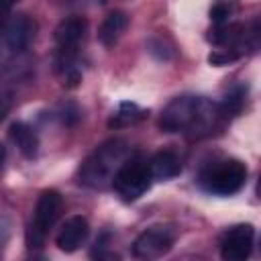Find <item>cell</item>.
I'll return each instance as SVG.
<instances>
[{
  "label": "cell",
  "instance_id": "cell-22",
  "mask_svg": "<svg viewBox=\"0 0 261 261\" xmlns=\"http://www.w3.org/2000/svg\"><path fill=\"white\" fill-rule=\"evenodd\" d=\"M4 159H6V149H4V145H0V169L4 165Z\"/></svg>",
  "mask_w": 261,
  "mask_h": 261
},
{
  "label": "cell",
  "instance_id": "cell-11",
  "mask_svg": "<svg viewBox=\"0 0 261 261\" xmlns=\"http://www.w3.org/2000/svg\"><path fill=\"white\" fill-rule=\"evenodd\" d=\"M147 163H149L151 177L157 181H167L181 173V159L173 151H159Z\"/></svg>",
  "mask_w": 261,
  "mask_h": 261
},
{
  "label": "cell",
  "instance_id": "cell-8",
  "mask_svg": "<svg viewBox=\"0 0 261 261\" xmlns=\"http://www.w3.org/2000/svg\"><path fill=\"white\" fill-rule=\"evenodd\" d=\"M35 31L37 24L29 14H12L8 18H4V27H2V45L18 55L22 53L35 39Z\"/></svg>",
  "mask_w": 261,
  "mask_h": 261
},
{
  "label": "cell",
  "instance_id": "cell-21",
  "mask_svg": "<svg viewBox=\"0 0 261 261\" xmlns=\"http://www.w3.org/2000/svg\"><path fill=\"white\" fill-rule=\"evenodd\" d=\"M16 2H18V0H0V10H2V12H10Z\"/></svg>",
  "mask_w": 261,
  "mask_h": 261
},
{
  "label": "cell",
  "instance_id": "cell-3",
  "mask_svg": "<svg viewBox=\"0 0 261 261\" xmlns=\"http://www.w3.org/2000/svg\"><path fill=\"white\" fill-rule=\"evenodd\" d=\"M247 175L249 169L241 159L224 157V159L208 161L198 173V184L204 192L226 198L245 188Z\"/></svg>",
  "mask_w": 261,
  "mask_h": 261
},
{
  "label": "cell",
  "instance_id": "cell-13",
  "mask_svg": "<svg viewBox=\"0 0 261 261\" xmlns=\"http://www.w3.org/2000/svg\"><path fill=\"white\" fill-rule=\"evenodd\" d=\"M8 133H10L12 143L18 147V151L27 159H35L39 155V135H37V130L31 124H27L22 120L12 122Z\"/></svg>",
  "mask_w": 261,
  "mask_h": 261
},
{
  "label": "cell",
  "instance_id": "cell-6",
  "mask_svg": "<svg viewBox=\"0 0 261 261\" xmlns=\"http://www.w3.org/2000/svg\"><path fill=\"white\" fill-rule=\"evenodd\" d=\"M177 239V228L175 224H153L145 228L133 243V255L137 259H159L167 255Z\"/></svg>",
  "mask_w": 261,
  "mask_h": 261
},
{
  "label": "cell",
  "instance_id": "cell-14",
  "mask_svg": "<svg viewBox=\"0 0 261 261\" xmlns=\"http://www.w3.org/2000/svg\"><path fill=\"white\" fill-rule=\"evenodd\" d=\"M245 100H247V84H237V86H232V88L222 96V100L218 102L220 112L224 114V118L241 114V110L245 108Z\"/></svg>",
  "mask_w": 261,
  "mask_h": 261
},
{
  "label": "cell",
  "instance_id": "cell-1",
  "mask_svg": "<svg viewBox=\"0 0 261 261\" xmlns=\"http://www.w3.org/2000/svg\"><path fill=\"white\" fill-rule=\"evenodd\" d=\"M224 120L218 102H212L206 96L181 94L175 96L159 114V128L163 133H184L190 137L212 135Z\"/></svg>",
  "mask_w": 261,
  "mask_h": 261
},
{
  "label": "cell",
  "instance_id": "cell-5",
  "mask_svg": "<svg viewBox=\"0 0 261 261\" xmlns=\"http://www.w3.org/2000/svg\"><path fill=\"white\" fill-rule=\"evenodd\" d=\"M61 208H63V200L57 190L41 192L33 212V220L29 222L27 228V245L31 249H41L45 245L47 234L53 230V226L61 216Z\"/></svg>",
  "mask_w": 261,
  "mask_h": 261
},
{
  "label": "cell",
  "instance_id": "cell-2",
  "mask_svg": "<svg viewBox=\"0 0 261 261\" xmlns=\"http://www.w3.org/2000/svg\"><path fill=\"white\" fill-rule=\"evenodd\" d=\"M133 155V149L122 139H110L96 147L80 165L77 181L88 190H106L112 184L118 167Z\"/></svg>",
  "mask_w": 261,
  "mask_h": 261
},
{
  "label": "cell",
  "instance_id": "cell-7",
  "mask_svg": "<svg viewBox=\"0 0 261 261\" xmlns=\"http://www.w3.org/2000/svg\"><path fill=\"white\" fill-rule=\"evenodd\" d=\"M220 257L226 261H245L253 253L255 228L249 222L234 224L220 234Z\"/></svg>",
  "mask_w": 261,
  "mask_h": 261
},
{
  "label": "cell",
  "instance_id": "cell-19",
  "mask_svg": "<svg viewBox=\"0 0 261 261\" xmlns=\"http://www.w3.org/2000/svg\"><path fill=\"white\" fill-rule=\"evenodd\" d=\"M237 59H241V57L237 53L228 51V49H216V51H212L208 55V63H212V65H228V63H232Z\"/></svg>",
  "mask_w": 261,
  "mask_h": 261
},
{
  "label": "cell",
  "instance_id": "cell-15",
  "mask_svg": "<svg viewBox=\"0 0 261 261\" xmlns=\"http://www.w3.org/2000/svg\"><path fill=\"white\" fill-rule=\"evenodd\" d=\"M145 110L141 108V106H137L135 102H120V106H118V110L110 116V120H108V126L112 128H122V126H128V124H135V122H139L141 118H145Z\"/></svg>",
  "mask_w": 261,
  "mask_h": 261
},
{
  "label": "cell",
  "instance_id": "cell-4",
  "mask_svg": "<svg viewBox=\"0 0 261 261\" xmlns=\"http://www.w3.org/2000/svg\"><path fill=\"white\" fill-rule=\"evenodd\" d=\"M151 181L153 177L149 171V163L133 153L114 173L110 188L122 202H135L151 188Z\"/></svg>",
  "mask_w": 261,
  "mask_h": 261
},
{
  "label": "cell",
  "instance_id": "cell-18",
  "mask_svg": "<svg viewBox=\"0 0 261 261\" xmlns=\"http://www.w3.org/2000/svg\"><path fill=\"white\" fill-rule=\"evenodd\" d=\"M230 16H232V6L228 2H216L210 8V20L214 24H224L230 20Z\"/></svg>",
  "mask_w": 261,
  "mask_h": 261
},
{
  "label": "cell",
  "instance_id": "cell-23",
  "mask_svg": "<svg viewBox=\"0 0 261 261\" xmlns=\"http://www.w3.org/2000/svg\"><path fill=\"white\" fill-rule=\"evenodd\" d=\"M4 12L0 10V45H2V27H4V16H2Z\"/></svg>",
  "mask_w": 261,
  "mask_h": 261
},
{
  "label": "cell",
  "instance_id": "cell-20",
  "mask_svg": "<svg viewBox=\"0 0 261 261\" xmlns=\"http://www.w3.org/2000/svg\"><path fill=\"white\" fill-rule=\"evenodd\" d=\"M10 108H12V94L10 92H2L0 94V122L8 116Z\"/></svg>",
  "mask_w": 261,
  "mask_h": 261
},
{
  "label": "cell",
  "instance_id": "cell-10",
  "mask_svg": "<svg viewBox=\"0 0 261 261\" xmlns=\"http://www.w3.org/2000/svg\"><path fill=\"white\" fill-rule=\"evenodd\" d=\"M88 234H90V222H88V218L82 216V214H75V216H69L61 224V228H59V232L55 237V243H57V247L61 251L73 253V251H77L86 243Z\"/></svg>",
  "mask_w": 261,
  "mask_h": 261
},
{
  "label": "cell",
  "instance_id": "cell-9",
  "mask_svg": "<svg viewBox=\"0 0 261 261\" xmlns=\"http://www.w3.org/2000/svg\"><path fill=\"white\" fill-rule=\"evenodd\" d=\"M88 35V20L84 16L63 18L55 27L57 55H80V47Z\"/></svg>",
  "mask_w": 261,
  "mask_h": 261
},
{
  "label": "cell",
  "instance_id": "cell-17",
  "mask_svg": "<svg viewBox=\"0 0 261 261\" xmlns=\"http://www.w3.org/2000/svg\"><path fill=\"white\" fill-rule=\"evenodd\" d=\"M80 116H82V110H80V106H77L75 102H65V104H61L59 110H57V118H59V122L65 124V126H73V124L80 120Z\"/></svg>",
  "mask_w": 261,
  "mask_h": 261
},
{
  "label": "cell",
  "instance_id": "cell-16",
  "mask_svg": "<svg viewBox=\"0 0 261 261\" xmlns=\"http://www.w3.org/2000/svg\"><path fill=\"white\" fill-rule=\"evenodd\" d=\"M147 49H149V53H151L155 59H159V61H169V59L175 57L173 45H171L169 41H165L163 37H151V39L147 41Z\"/></svg>",
  "mask_w": 261,
  "mask_h": 261
},
{
  "label": "cell",
  "instance_id": "cell-12",
  "mask_svg": "<svg viewBox=\"0 0 261 261\" xmlns=\"http://www.w3.org/2000/svg\"><path fill=\"white\" fill-rule=\"evenodd\" d=\"M128 27V14L124 10H112L98 27V41L104 47H114Z\"/></svg>",
  "mask_w": 261,
  "mask_h": 261
}]
</instances>
